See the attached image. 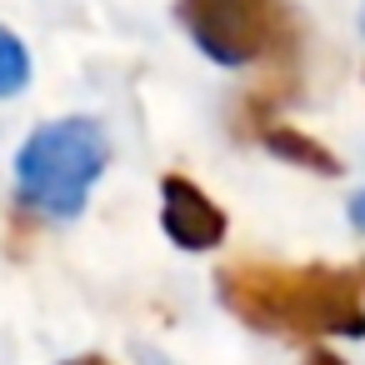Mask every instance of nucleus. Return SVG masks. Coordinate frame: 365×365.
<instances>
[{"label":"nucleus","instance_id":"1","mask_svg":"<svg viewBox=\"0 0 365 365\" xmlns=\"http://www.w3.org/2000/svg\"><path fill=\"white\" fill-rule=\"evenodd\" d=\"M225 310L265 335L320 340V335H365V265H270L240 260L215 275Z\"/></svg>","mask_w":365,"mask_h":365},{"label":"nucleus","instance_id":"2","mask_svg":"<svg viewBox=\"0 0 365 365\" xmlns=\"http://www.w3.org/2000/svg\"><path fill=\"white\" fill-rule=\"evenodd\" d=\"M106 165H110V145H106V130L96 120H81V115L51 120L16 155L21 200L46 210V215L71 220L86 210V195L106 175Z\"/></svg>","mask_w":365,"mask_h":365},{"label":"nucleus","instance_id":"3","mask_svg":"<svg viewBox=\"0 0 365 365\" xmlns=\"http://www.w3.org/2000/svg\"><path fill=\"white\" fill-rule=\"evenodd\" d=\"M175 16L215 66H290L300 51L285 0H175Z\"/></svg>","mask_w":365,"mask_h":365},{"label":"nucleus","instance_id":"4","mask_svg":"<svg viewBox=\"0 0 365 365\" xmlns=\"http://www.w3.org/2000/svg\"><path fill=\"white\" fill-rule=\"evenodd\" d=\"M160 225L180 250H215L225 240V210L185 175H165L160 180Z\"/></svg>","mask_w":365,"mask_h":365},{"label":"nucleus","instance_id":"5","mask_svg":"<svg viewBox=\"0 0 365 365\" xmlns=\"http://www.w3.org/2000/svg\"><path fill=\"white\" fill-rule=\"evenodd\" d=\"M260 140H265L270 155H280V160H290V165H305V170H315V175H340V160H335L315 135H305V130H295V125H260Z\"/></svg>","mask_w":365,"mask_h":365},{"label":"nucleus","instance_id":"6","mask_svg":"<svg viewBox=\"0 0 365 365\" xmlns=\"http://www.w3.org/2000/svg\"><path fill=\"white\" fill-rule=\"evenodd\" d=\"M26 81H31V56L6 26H0V96H16Z\"/></svg>","mask_w":365,"mask_h":365},{"label":"nucleus","instance_id":"7","mask_svg":"<svg viewBox=\"0 0 365 365\" xmlns=\"http://www.w3.org/2000/svg\"><path fill=\"white\" fill-rule=\"evenodd\" d=\"M305 365H345V360H340L335 350H310V355H305Z\"/></svg>","mask_w":365,"mask_h":365},{"label":"nucleus","instance_id":"8","mask_svg":"<svg viewBox=\"0 0 365 365\" xmlns=\"http://www.w3.org/2000/svg\"><path fill=\"white\" fill-rule=\"evenodd\" d=\"M350 220H355V230H365V190L350 200Z\"/></svg>","mask_w":365,"mask_h":365},{"label":"nucleus","instance_id":"9","mask_svg":"<svg viewBox=\"0 0 365 365\" xmlns=\"http://www.w3.org/2000/svg\"><path fill=\"white\" fill-rule=\"evenodd\" d=\"M66 365H110L106 355H81V360H66Z\"/></svg>","mask_w":365,"mask_h":365}]
</instances>
